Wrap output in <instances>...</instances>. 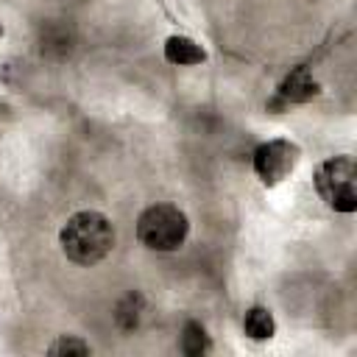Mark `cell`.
Returning a JSON list of instances; mask_svg holds the SVG:
<instances>
[{
    "mask_svg": "<svg viewBox=\"0 0 357 357\" xmlns=\"http://www.w3.org/2000/svg\"><path fill=\"white\" fill-rule=\"evenodd\" d=\"M298 145L290 142V139H271V142H262L257 151H254V170L259 176V181L265 187H273L279 181H284L296 165H298Z\"/></svg>",
    "mask_w": 357,
    "mask_h": 357,
    "instance_id": "cell-4",
    "label": "cell"
},
{
    "mask_svg": "<svg viewBox=\"0 0 357 357\" xmlns=\"http://www.w3.org/2000/svg\"><path fill=\"white\" fill-rule=\"evenodd\" d=\"M190 231L187 215L173 204H153L137 220V237L151 251H176Z\"/></svg>",
    "mask_w": 357,
    "mask_h": 357,
    "instance_id": "cell-2",
    "label": "cell"
},
{
    "mask_svg": "<svg viewBox=\"0 0 357 357\" xmlns=\"http://www.w3.org/2000/svg\"><path fill=\"white\" fill-rule=\"evenodd\" d=\"M0 36H3V22H0Z\"/></svg>",
    "mask_w": 357,
    "mask_h": 357,
    "instance_id": "cell-10",
    "label": "cell"
},
{
    "mask_svg": "<svg viewBox=\"0 0 357 357\" xmlns=\"http://www.w3.org/2000/svg\"><path fill=\"white\" fill-rule=\"evenodd\" d=\"M59 243H61V251L70 262L95 265L112 251L114 229H112L106 215L84 209V212H75L73 218H67V223L59 231Z\"/></svg>",
    "mask_w": 357,
    "mask_h": 357,
    "instance_id": "cell-1",
    "label": "cell"
},
{
    "mask_svg": "<svg viewBox=\"0 0 357 357\" xmlns=\"http://www.w3.org/2000/svg\"><path fill=\"white\" fill-rule=\"evenodd\" d=\"M165 59L170 64H201L206 59L204 47L190 36H170L165 42Z\"/></svg>",
    "mask_w": 357,
    "mask_h": 357,
    "instance_id": "cell-6",
    "label": "cell"
},
{
    "mask_svg": "<svg viewBox=\"0 0 357 357\" xmlns=\"http://www.w3.org/2000/svg\"><path fill=\"white\" fill-rule=\"evenodd\" d=\"M47 351L50 354H89V346L78 337H59Z\"/></svg>",
    "mask_w": 357,
    "mask_h": 357,
    "instance_id": "cell-9",
    "label": "cell"
},
{
    "mask_svg": "<svg viewBox=\"0 0 357 357\" xmlns=\"http://www.w3.org/2000/svg\"><path fill=\"white\" fill-rule=\"evenodd\" d=\"M318 95V84L310 75L307 67H296L293 73L284 75V81L279 84V98L284 103H307Z\"/></svg>",
    "mask_w": 357,
    "mask_h": 357,
    "instance_id": "cell-5",
    "label": "cell"
},
{
    "mask_svg": "<svg viewBox=\"0 0 357 357\" xmlns=\"http://www.w3.org/2000/svg\"><path fill=\"white\" fill-rule=\"evenodd\" d=\"M181 346H184V351H187V354H201V351H206L209 340H206V332L201 329V324L190 321V324L184 326V337H181Z\"/></svg>",
    "mask_w": 357,
    "mask_h": 357,
    "instance_id": "cell-8",
    "label": "cell"
},
{
    "mask_svg": "<svg viewBox=\"0 0 357 357\" xmlns=\"http://www.w3.org/2000/svg\"><path fill=\"white\" fill-rule=\"evenodd\" d=\"M243 332H245L251 340H268V337H273L276 321H273L271 310H265V307H251V310L245 312V318H243Z\"/></svg>",
    "mask_w": 357,
    "mask_h": 357,
    "instance_id": "cell-7",
    "label": "cell"
},
{
    "mask_svg": "<svg viewBox=\"0 0 357 357\" xmlns=\"http://www.w3.org/2000/svg\"><path fill=\"white\" fill-rule=\"evenodd\" d=\"M318 195L335 212H354L357 209V167L349 156L326 159L315 173Z\"/></svg>",
    "mask_w": 357,
    "mask_h": 357,
    "instance_id": "cell-3",
    "label": "cell"
}]
</instances>
